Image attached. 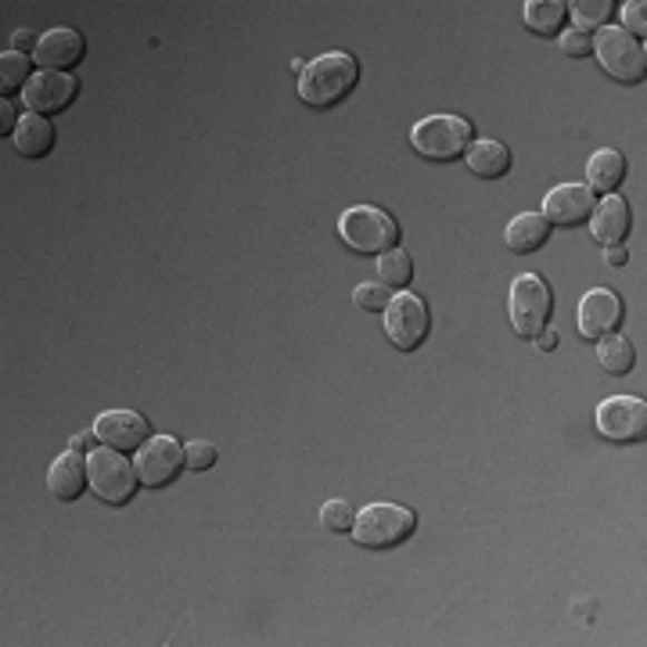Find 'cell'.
I'll use <instances>...</instances> for the list:
<instances>
[{"mask_svg": "<svg viewBox=\"0 0 647 647\" xmlns=\"http://www.w3.org/2000/svg\"><path fill=\"white\" fill-rule=\"evenodd\" d=\"M360 84V61L345 51H331L306 61L303 76H298V98L310 108H331L345 101Z\"/></svg>", "mask_w": 647, "mask_h": 647, "instance_id": "cell-1", "label": "cell"}, {"mask_svg": "<svg viewBox=\"0 0 647 647\" xmlns=\"http://www.w3.org/2000/svg\"><path fill=\"white\" fill-rule=\"evenodd\" d=\"M339 238L360 256H385V252L400 248V224L378 205H353L339 219Z\"/></svg>", "mask_w": 647, "mask_h": 647, "instance_id": "cell-2", "label": "cell"}, {"mask_svg": "<svg viewBox=\"0 0 647 647\" xmlns=\"http://www.w3.org/2000/svg\"><path fill=\"white\" fill-rule=\"evenodd\" d=\"M471 140H476V122H468L464 116H429L410 130V145L429 163L464 159Z\"/></svg>", "mask_w": 647, "mask_h": 647, "instance_id": "cell-3", "label": "cell"}, {"mask_svg": "<svg viewBox=\"0 0 647 647\" xmlns=\"http://www.w3.org/2000/svg\"><path fill=\"white\" fill-rule=\"evenodd\" d=\"M418 529V514L400 503H367L353 522V540L367 550H392Z\"/></svg>", "mask_w": 647, "mask_h": 647, "instance_id": "cell-4", "label": "cell"}, {"mask_svg": "<svg viewBox=\"0 0 647 647\" xmlns=\"http://www.w3.org/2000/svg\"><path fill=\"white\" fill-rule=\"evenodd\" d=\"M511 327L522 339H536L540 331L550 327V317H555V292L540 274H522L514 277L511 284Z\"/></svg>", "mask_w": 647, "mask_h": 647, "instance_id": "cell-5", "label": "cell"}, {"mask_svg": "<svg viewBox=\"0 0 647 647\" xmlns=\"http://www.w3.org/2000/svg\"><path fill=\"white\" fill-rule=\"evenodd\" d=\"M594 55H597V61H601V69L619 84H640L647 76L644 43L629 37L626 29H615V26L597 29Z\"/></svg>", "mask_w": 647, "mask_h": 647, "instance_id": "cell-6", "label": "cell"}, {"mask_svg": "<svg viewBox=\"0 0 647 647\" xmlns=\"http://www.w3.org/2000/svg\"><path fill=\"white\" fill-rule=\"evenodd\" d=\"M87 464H90V489L105 503L122 508V503L134 500L140 479H137V468L126 461V453H119L112 447H101L87 457Z\"/></svg>", "mask_w": 647, "mask_h": 647, "instance_id": "cell-7", "label": "cell"}, {"mask_svg": "<svg viewBox=\"0 0 647 647\" xmlns=\"http://www.w3.org/2000/svg\"><path fill=\"white\" fill-rule=\"evenodd\" d=\"M432 331V313L424 306V298L414 292H400L389 298L385 306V335L396 345L400 353H414L418 345H424Z\"/></svg>", "mask_w": 647, "mask_h": 647, "instance_id": "cell-8", "label": "cell"}, {"mask_svg": "<svg viewBox=\"0 0 647 647\" xmlns=\"http://www.w3.org/2000/svg\"><path fill=\"white\" fill-rule=\"evenodd\" d=\"M137 479L148 489H166L169 482H177V476L187 468V457L180 439L173 435H151L145 447L137 450Z\"/></svg>", "mask_w": 647, "mask_h": 647, "instance_id": "cell-9", "label": "cell"}, {"mask_svg": "<svg viewBox=\"0 0 647 647\" xmlns=\"http://www.w3.org/2000/svg\"><path fill=\"white\" fill-rule=\"evenodd\" d=\"M597 432L611 443H644L647 403L637 396H611L597 406Z\"/></svg>", "mask_w": 647, "mask_h": 647, "instance_id": "cell-10", "label": "cell"}, {"mask_svg": "<svg viewBox=\"0 0 647 647\" xmlns=\"http://www.w3.org/2000/svg\"><path fill=\"white\" fill-rule=\"evenodd\" d=\"M80 98V80L72 72H37L33 80L26 84L22 101L33 116H58Z\"/></svg>", "mask_w": 647, "mask_h": 647, "instance_id": "cell-11", "label": "cell"}, {"mask_svg": "<svg viewBox=\"0 0 647 647\" xmlns=\"http://www.w3.org/2000/svg\"><path fill=\"white\" fill-rule=\"evenodd\" d=\"M579 321V335L590 342H601L605 335H615L623 324V298L611 288H594L582 295V303L576 310Z\"/></svg>", "mask_w": 647, "mask_h": 647, "instance_id": "cell-12", "label": "cell"}, {"mask_svg": "<svg viewBox=\"0 0 647 647\" xmlns=\"http://www.w3.org/2000/svg\"><path fill=\"white\" fill-rule=\"evenodd\" d=\"M33 55H37L40 72H72L87 58V37L80 29H69V26L47 29Z\"/></svg>", "mask_w": 647, "mask_h": 647, "instance_id": "cell-13", "label": "cell"}, {"mask_svg": "<svg viewBox=\"0 0 647 647\" xmlns=\"http://www.w3.org/2000/svg\"><path fill=\"white\" fill-rule=\"evenodd\" d=\"M94 435L119 453H134L151 439V424L140 418L137 410H105V414L94 421Z\"/></svg>", "mask_w": 647, "mask_h": 647, "instance_id": "cell-14", "label": "cell"}, {"mask_svg": "<svg viewBox=\"0 0 647 647\" xmlns=\"http://www.w3.org/2000/svg\"><path fill=\"white\" fill-rule=\"evenodd\" d=\"M597 209V198L587 184H558L543 198V216L550 227H579Z\"/></svg>", "mask_w": 647, "mask_h": 647, "instance_id": "cell-15", "label": "cell"}, {"mask_svg": "<svg viewBox=\"0 0 647 647\" xmlns=\"http://www.w3.org/2000/svg\"><path fill=\"white\" fill-rule=\"evenodd\" d=\"M90 486V464H87V457L80 450H66V453H58L51 468H47V489H51V497L58 500H80L84 497V489Z\"/></svg>", "mask_w": 647, "mask_h": 647, "instance_id": "cell-16", "label": "cell"}, {"mask_svg": "<svg viewBox=\"0 0 647 647\" xmlns=\"http://www.w3.org/2000/svg\"><path fill=\"white\" fill-rule=\"evenodd\" d=\"M629 224H634V216H629V202L615 192V195H605V202L597 205L594 216H590V231L594 238L601 242L605 248L611 245H623L626 234H629Z\"/></svg>", "mask_w": 647, "mask_h": 647, "instance_id": "cell-17", "label": "cell"}, {"mask_svg": "<svg viewBox=\"0 0 647 647\" xmlns=\"http://www.w3.org/2000/svg\"><path fill=\"white\" fill-rule=\"evenodd\" d=\"M468 169L476 173L482 180H500L503 173L511 169V148L503 145V140H493V137H482V140H471L468 151Z\"/></svg>", "mask_w": 647, "mask_h": 647, "instance_id": "cell-18", "label": "cell"}, {"mask_svg": "<svg viewBox=\"0 0 647 647\" xmlns=\"http://www.w3.org/2000/svg\"><path fill=\"white\" fill-rule=\"evenodd\" d=\"M503 242L518 256H529V252H540L550 242V224L543 213H518L508 231H503Z\"/></svg>", "mask_w": 647, "mask_h": 647, "instance_id": "cell-19", "label": "cell"}, {"mask_svg": "<svg viewBox=\"0 0 647 647\" xmlns=\"http://www.w3.org/2000/svg\"><path fill=\"white\" fill-rule=\"evenodd\" d=\"M623 180H626V155L623 151L601 148V151L590 155V163H587V187L590 192L615 195Z\"/></svg>", "mask_w": 647, "mask_h": 647, "instance_id": "cell-20", "label": "cell"}, {"mask_svg": "<svg viewBox=\"0 0 647 647\" xmlns=\"http://www.w3.org/2000/svg\"><path fill=\"white\" fill-rule=\"evenodd\" d=\"M14 137V151L22 155V159H43V155H51L55 151V126L47 122L43 116H22L19 122V130L11 134Z\"/></svg>", "mask_w": 647, "mask_h": 647, "instance_id": "cell-21", "label": "cell"}, {"mask_svg": "<svg viewBox=\"0 0 647 647\" xmlns=\"http://www.w3.org/2000/svg\"><path fill=\"white\" fill-rule=\"evenodd\" d=\"M565 19H568V4H561V0H529V4L522 8V22L536 37L561 33Z\"/></svg>", "mask_w": 647, "mask_h": 647, "instance_id": "cell-22", "label": "cell"}, {"mask_svg": "<svg viewBox=\"0 0 647 647\" xmlns=\"http://www.w3.org/2000/svg\"><path fill=\"white\" fill-rule=\"evenodd\" d=\"M597 364H601L611 378H623L637 367V350L634 342H629L626 335H605L601 342H597Z\"/></svg>", "mask_w": 647, "mask_h": 647, "instance_id": "cell-23", "label": "cell"}, {"mask_svg": "<svg viewBox=\"0 0 647 647\" xmlns=\"http://www.w3.org/2000/svg\"><path fill=\"white\" fill-rule=\"evenodd\" d=\"M410 277H414V259L403 248H392L385 256H378V281L385 288H406Z\"/></svg>", "mask_w": 647, "mask_h": 647, "instance_id": "cell-24", "label": "cell"}, {"mask_svg": "<svg viewBox=\"0 0 647 647\" xmlns=\"http://www.w3.org/2000/svg\"><path fill=\"white\" fill-rule=\"evenodd\" d=\"M568 14H572V22L579 33H597V29H605L608 19H611V0H576V4H568Z\"/></svg>", "mask_w": 647, "mask_h": 647, "instance_id": "cell-25", "label": "cell"}, {"mask_svg": "<svg viewBox=\"0 0 647 647\" xmlns=\"http://www.w3.org/2000/svg\"><path fill=\"white\" fill-rule=\"evenodd\" d=\"M29 72H33V66H29V55H19V51L0 55V87H4V94L26 90V84L33 80Z\"/></svg>", "mask_w": 647, "mask_h": 647, "instance_id": "cell-26", "label": "cell"}, {"mask_svg": "<svg viewBox=\"0 0 647 647\" xmlns=\"http://www.w3.org/2000/svg\"><path fill=\"white\" fill-rule=\"evenodd\" d=\"M353 522H356V514L345 500H327L321 508V526L327 532H353Z\"/></svg>", "mask_w": 647, "mask_h": 647, "instance_id": "cell-27", "label": "cell"}, {"mask_svg": "<svg viewBox=\"0 0 647 647\" xmlns=\"http://www.w3.org/2000/svg\"><path fill=\"white\" fill-rule=\"evenodd\" d=\"M353 298H356V306L360 310H367V313H385V306H389V288L382 281H364V284H356V292H353Z\"/></svg>", "mask_w": 647, "mask_h": 647, "instance_id": "cell-28", "label": "cell"}, {"mask_svg": "<svg viewBox=\"0 0 647 647\" xmlns=\"http://www.w3.org/2000/svg\"><path fill=\"white\" fill-rule=\"evenodd\" d=\"M623 22H626V33L644 43V37H647V4L644 0H629V4H623Z\"/></svg>", "mask_w": 647, "mask_h": 647, "instance_id": "cell-29", "label": "cell"}, {"mask_svg": "<svg viewBox=\"0 0 647 647\" xmlns=\"http://www.w3.org/2000/svg\"><path fill=\"white\" fill-rule=\"evenodd\" d=\"M184 457H187V471H209L216 464V447L213 443H187Z\"/></svg>", "mask_w": 647, "mask_h": 647, "instance_id": "cell-30", "label": "cell"}, {"mask_svg": "<svg viewBox=\"0 0 647 647\" xmlns=\"http://www.w3.org/2000/svg\"><path fill=\"white\" fill-rule=\"evenodd\" d=\"M561 51L568 58H587L594 55V37L579 33V29H568V33H561Z\"/></svg>", "mask_w": 647, "mask_h": 647, "instance_id": "cell-31", "label": "cell"}, {"mask_svg": "<svg viewBox=\"0 0 647 647\" xmlns=\"http://www.w3.org/2000/svg\"><path fill=\"white\" fill-rule=\"evenodd\" d=\"M0 119H4V126H0V134H4V137L19 130V122H22V119H19V112H14V105H11L8 98L0 101Z\"/></svg>", "mask_w": 647, "mask_h": 647, "instance_id": "cell-32", "label": "cell"}, {"mask_svg": "<svg viewBox=\"0 0 647 647\" xmlns=\"http://www.w3.org/2000/svg\"><path fill=\"white\" fill-rule=\"evenodd\" d=\"M11 43H14L11 51L26 55V51H37V43H40V40H37V33H33V29H19V33L11 37Z\"/></svg>", "mask_w": 647, "mask_h": 647, "instance_id": "cell-33", "label": "cell"}, {"mask_svg": "<svg viewBox=\"0 0 647 647\" xmlns=\"http://www.w3.org/2000/svg\"><path fill=\"white\" fill-rule=\"evenodd\" d=\"M536 345H540V353H555L558 350V331L555 327H547L536 335Z\"/></svg>", "mask_w": 647, "mask_h": 647, "instance_id": "cell-34", "label": "cell"}, {"mask_svg": "<svg viewBox=\"0 0 647 647\" xmlns=\"http://www.w3.org/2000/svg\"><path fill=\"white\" fill-rule=\"evenodd\" d=\"M605 259H608V266H626V259H629V252H626L623 245H611V248L605 252Z\"/></svg>", "mask_w": 647, "mask_h": 647, "instance_id": "cell-35", "label": "cell"}, {"mask_svg": "<svg viewBox=\"0 0 647 647\" xmlns=\"http://www.w3.org/2000/svg\"><path fill=\"white\" fill-rule=\"evenodd\" d=\"M94 439H98L94 432H80V435L72 439V450H80V453H84V450H90V447H94Z\"/></svg>", "mask_w": 647, "mask_h": 647, "instance_id": "cell-36", "label": "cell"}]
</instances>
